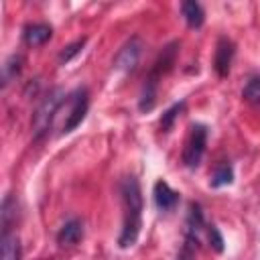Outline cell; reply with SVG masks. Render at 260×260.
I'll use <instances>...</instances> for the list:
<instances>
[{
    "instance_id": "1",
    "label": "cell",
    "mask_w": 260,
    "mask_h": 260,
    "mask_svg": "<svg viewBox=\"0 0 260 260\" xmlns=\"http://www.w3.org/2000/svg\"><path fill=\"white\" fill-rule=\"evenodd\" d=\"M65 100H67V98H65V93H63L61 89H53V91L41 102V106L37 108V112H35V116H32V130H35V138H37V140L43 138V136L49 132V128L53 126L55 114L59 112V108L63 106Z\"/></svg>"
},
{
    "instance_id": "2",
    "label": "cell",
    "mask_w": 260,
    "mask_h": 260,
    "mask_svg": "<svg viewBox=\"0 0 260 260\" xmlns=\"http://www.w3.org/2000/svg\"><path fill=\"white\" fill-rule=\"evenodd\" d=\"M205 144H207V128L203 124H193L187 144H185V150H183V162L187 167L195 169L203 158Z\"/></svg>"
},
{
    "instance_id": "3",
    "label": "cell",
    "mask_w": 260,
    "mask_h": 260,
    "mask_svg": "<svg viewBox=\"0 0 260 260\" xmlns=\"http://www.w3.org/2000/svg\"><path fill=\"white\" fill-rule=\"evenodd\" d=\"M67 98H69V102H71V110H69V114H67V118H65V124H63V130H61L63 134L75 130V128L81 124V120L85 118L87 108H89V95H87V89H85V87L75 89V91L69 93Z\"/></svg>"
},
{
    "instance_id": "4",
    "label": "cell",
    "mask_w": 260,
    "mask_h": 260,
    "mask_svg": "<svg viewBox=\"0 0 260 260\" xmlns=\"http://www.w3.org/2000/svg\"><path fill=\"white\" fill-rule=\"evenodd\" d=\"M234 53H236V45L221 37L217 41V47H215V57H213V69L217 71L219 77H225L230 73V67H232V61H234Z\"/></svg>"
},
{
    "instance_id": "5",
    "label": "cell",
    "mask_w": 260,
    "mask_h": 260,
    "mask_svg": "<svg viewBox=\"0 0 260 260\" xmlns=\"http://www.w3.org/2000/svg\"><path fill=\"white\" fill-rule=\"evenodd\" d=\"M120 193H122L126 211L142 213V191H140V185L134 177H126L120 183Z\"/></svg>"
},
{
    "instance_id": "6",
    "label": "cell",
    "mask_w": 260,
    "mask_h": 260,
    "mask_svg": "<svg viewBox=\"0 0 260 260\" xmlns=\"http://www.w3.org/2000/svg\"><path fill=\"white\" fill-rule=\"evenodd\" d=\"M140 51H142V43L138 37H132L116 55V67L120 71H132L138 65L140 59Z\"/></svg>"
},
{
    "instance_id": "7",
    "label": "cell",
    "mask_w": 260,
    "mask_h": 260,
    "mask_svg": "<svg viewBox=\"0 0 260 260\" xmlns=\"http://www.w3.org/2000/svg\"><path fill=\"white\" fill-rule=\"evenodd\" d=\"M140 213H132V211H126V217H124V225H122V232L118 236V246L120 248H130L136 244L138 240V234H140Z\"/></svg>"
},
{
    "instance_id": "8",
    "label": "cell",
    "mask_w": 260,
    "mask_h": 260,
    "mask_svg": "<svg viewBox=\"0 0 260 260\" xmlns=\"http://www.w3.org/2000/svg\"><path fill=\"white\" fill-rule=\"evenodd\" d=\"M154 205L160 209V211H171L175 209V205L179 203V193L175 189H171V185L167 181H156L154 183Z\"/></svg>"
},
{
    "instance_id": "9",
    "label": "cell",
    "mask_w": 260,
    "mask_h": 260,
    "mask_svg": "<svg viewBox=\"0 0 260 260\" xmlns=\"http://www.w3.org/2000/svg\"><path fill=\"white\" fill-rule=\"evenodd\" d=\"M22 246L20 238L14 232H4L0 238V260H20Z\"/></svg>"
},
{
    "instance_id": "10",
    "label": "cell",
    "mask_w": 260,
    "mask_h": 260,
    "mask_svg": "<svg viewBox=\"0 0 260 260\" xmlns=\"http://www.w3.org/2000/svg\"><path fill=\"white\" fill-rule=\"evenodd\" d=\"M177 47H179V43H171V45H167V47L162 49V53H160V55H158V59L154 61V67H152L150 75H154V77H158V79H160V75H165V73H169V71H171V67L175 65Z\"/></svg>"
},
{
    "instance_id": "11",
    "label": "cell",
    "mask_w": 260,
    "mask_h": 260,
    "mask_svg": "<svg viewBox=\"0 0 260 260\" xmlns=\"http://www.w3.org/2000/svg\"><path fill=\"white\" fill-rule=\"evenodd\" d=\"M81 238H83V223H81L79 219H69V221H65L63 228H61L59 234H57V242L63 244V246L77 244Z\"/></svg>"
},
{
    "instance_id": "12",
    "label": "cell",
    "mask_w": 260,
    "mask_h": 260,
    "mask_svg": "<svg viewBox=\"0 0 260 260\" xmlns=\"http://www.w3.org/2000/svg\"><path fill=\"white\" fill-rule=\"evenodd\" d=\"M51 35H53V28H51L49 24H45V22L28 24V26H24V32H22L24 41H26L28 45H32V47L47 43V41L51 39Z\"/></svg>"
},
{
    "instance_id": "13",
    "label": "cell",
    "mask_w": 260,
    "mask_h": 260,
    "mask_svg": "<svg viewBox=\"0 0 260 260\" xmlns=\"http://www.w3.org/2000/svg\"><path fill=\"white\" fill-rule=\"evenodd\" d=\"M181 12H183L185 22H187L191 28H199V26L203 24V20H205V12H203L201 4L195 2V0L183 2V4H181Z\"/></svg>"
},
{
    "instance_id": "14",
    "label": "cell",
    "mask_w": 260,
    "mask_h": 260,
    "mask_svg": "<svg viewBox=\"0 0 260 260\" xmlns=\"http://www.w3.org/2000/svg\"><path fill=\"white\" fill-rule=\"evenodd\" d=\"M156 85H158V77L154 75H148L144 85H142V91H140V100H138V108L140 112H148L154 108V100H156Z\"/></svg>"
},
{
    "instance_id": "15",
    "label": "cell",
    "mask_w": 260,
    "mask_h": 260,
    "mask_svg": "<svg viewBox=\"0 0 260 260\" xmlns=\"http://www.w3.org/2000/svg\"><path fill=\"white\" fill-rule=\"evenodd\" d=\"M16 215H18V203L14 195H6L2 201V211H0V221H2V234L10 232L12 223H16Z\"/></svg>"
},
{
    "instance_id": "16",
    "label": "cell",
    "mask_w": 260,
    "mask_h": 260,
    "mask_svg": "<svg viewBox=\"0 0 260 260\" xmlns=\"http://www.w3.org/2000/svg\"><path fill=\"white\" fill-rule=\"evenodd\" d=\"M20 69H22V57L20 55H12L4 63V67H2V87H6L12 79H16V75L20 73Z\"/></svg>"
},
{
    "instance_id": "17",
    "label": "cell",
    "mask_w": 260,
    "mask_h": 260,
    "mask_svg": "<svg viewBox=\"0 0 260 260\" xmlns=\"http://www.w3.org/2000/svg\"><path fill=\"white\" fill-rule=\"evenodd\" d=\"M234 181V169L230 162H219L211 177V187H223Z\"/></svg>"
},
{
    "instance_id": "18",
    "label": "cell",
    "mask_w": 260,
    "mask_h": 260,
    "mask_svg": "<svg viewBox=\"0 0 260 260\" xmlns=\"http://www.w3.org/2000/svg\"><path fill=\"white\" fill-rule=\"evenodd\" d=\"M201 228H203V211H201V205L199 203H191L189 205V215H187V234L193 236Z\"/></svg>"
},
{
    "instance_id": "19",
    "label": "cell",
    "mask_w": 260,
    "mask_h": 260,
    "mask_svg": "<svg viewBox=\"0 0 260 260\" xmlns=\"http://www.w3.org/2000/svg\"><path fill=\"white\" fill-rule=\"evenodd\" d=\"M242 98L248 102V104H260V75H252L248 81H246V85H244V89H242Z\"/></svg>"
},
{
    "instance_id": "20",
    "label": "cell",
    "mask_w": 260,
    "mask_h": 260,
    "mask_svg": "<svg viewBox=\"0 0 260 260\" xmlns=\"http://www.w3.org/2000/svg\"><path fill=\"white\" fill-rule=\"evenodd\" d=\"M183 110H185V102H177V104H173V106L162 114V118H160V128H162V130H171L173 124H175V120L181 116Z\"/></svg>"
},
{
    "instance_id": "21",
    "label": "cell",
    "mask_w": 260,
    "mask_h": 260,
    "mask_svg": "<svg viewBox=\"0 0 260 260\" xmlns=\"http://www.w3.org/2000/svg\"><path fill=\"white\" fill-rule=\"evenodd\" d=\"M83 45H85V39H79V41H75V43H71V45H67V47H63V51L59 53V63L61 65H65V63H69L81 49H83Z\"/></svg>"
},
{
    "instance_id": "22",
    "label": "cell",
    "mask_w": 260,
    "mask_h": 260,
    "mask_svg": "<svg viewBox=\"0 0 260 260\" xmlns=\"http://www.w3.org/2000/svg\"><path fill=\"white\" fill-rule=\"evenodd\" d=\"M209 242L217 252H223V238L215 225H209Z\"/></svg>"
},
{
    "instance_id": "23",
    "label": "cell",
    "mask_w": 260,
    "mask_h": 260,
    "mask_svg": "<svg viewBox=\"0 0 260 260\" xmlns=\"http://www.w3.org/2000/svg\"><path fill=\"white\" fill-rule=\"evenodd\" d=\"M177 260H193V252H191V242H187V246H183V250L179 252Z\"/></svg>"
}]
</instances>
